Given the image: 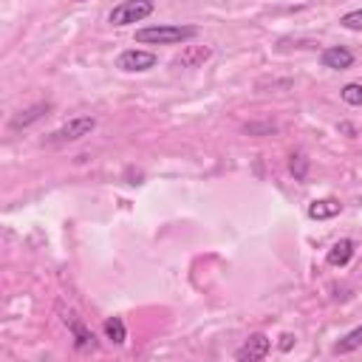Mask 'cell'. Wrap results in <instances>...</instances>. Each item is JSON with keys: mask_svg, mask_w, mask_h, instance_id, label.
Segmentation results:
<instances>
[{"mask_svg": "<svg viewBox=\"0 0 362 362\" xmlns=\"http://www.w3.org/2000/svg\"><path fill=\"white\" fill-rule=\"evenodd\" d=\"M48 111H51V105H48V102H37V105H32V108L20 111V113L12 119V130H20V127H29V125L40 122V119H43Z\"/></svg>", "mask_w": 362, "mask_h": 362, "instance_id": "cell-11", "label": "cell"}, {"mask_svg": "<svg viewBox=\"0 0 362 362\" xmlns=\"http://www.w3.org/2000/svg\"><path fill=\"white\" fill-rule=\"evenodd\" d=\"M246 133H274V125H246Z\"/></svg>", "mask_w": 362, "mask_h": 362, "instance_id": "cell-17", "label": "cell"}, {"mask_svg": "<svg viewBox=\"0 0 362 362\" xmlns=\"http://www.w3.org/2000/svg\"><path fill=\"white\" fill-rule=\"evenodd\" d=\"M288 170H292V176L298 179V181H303L306 179V173H309V159L306 156H292V162H288Z\"/></svg>", "mask_w": 362, "mask_h": 362, "instance_id": "cell-15", "label": "cell"}, {"mask_svg": "<svg viewBox=\"0 0 362 362\" xmlns=\"http://www.w3.org/2000/svg\"><path fill=\"white\" fill-rule=\"evenodd\" d=\"M340 130H342V133H348V136H356L354 125H348V122H340Z\"/></svg>", "mask_w": 362, "mask_h": 362, "instance_id": "cell-19", "label": "cell"}, {"mask_svg": "<svg viewBox=\"0 0 362 362\" xmlns=\"http://www.w3.org/2000/svg\"><path fill=\"white\" fill-rule=\"evenodd\" d=\"M340 23H342V29H348V32H362V9H354V12L342 15Z\"/></svg>", "mask_w": 362, "mask_h": 362, "instance_id": "cell-16", "label": "cell"}, {"mask_svg": "<svg viewBox=\"0 0 362 362\" xmlns=\"http://www.w3.org/2000/svg\"><path fill=\"white\" fill-rule=\"evenodd\" d=\"M156 9L153 0H122L119 6H113V12L108 15L111 26H130V23H141L144 18H151Z\"/></svg>", "mask_w": 362, "mask_h": 362, "instance_id": "cell-2", "label": "cell"}, {"mask_svg": "<svg viewBox=\"0 0 362 362\" xmlns=\"http://www.w3.org/2000/svg\"><path fill=\"white\" fill-rule=\"evenodd\" d=\"M340 212H342V204L337 198H320V201L309 204V218H314V221H328Z\"/></svg>", "mask_w": 362, "mask_h": 362, "instance_id": "cell-8", "label": "cell"}, {"mask_svg": "<svg viewBox=\"0 0 362 362\" xmlns=\"http://www.w3.org/2000/svg\"><path fill=\"white\" fill-rule=\"evenodd\" d=\"M209 57H212V48H209V46H187V48L173 60V65H176V68H201Z\"/></svg>", "mask_w": 362, "mask_h": 362, "instance_id": "cell-6", "label": "cell"}, {"mask_svg": "<svg viewBox=\"0 0 362 362\" xmlns=\"http://www.w3.org/2000/svg\"><path fill=\"white\" fill-rule=\"evenodd\" d=\"M62 320H65V326L71 328V334H74V340H77V348H94V334H91V331L83 326V320H80L74 312H68Z\"/></svg>", "mask_w": 362, "mask_h": 362, "instance_id": "cell-10", "label": "cell"}, {"mask_svg": "<svg viewBox=\"0 0 362 362\" xmlns=\"http://www.w3.org/2000/svg\"><path fill=\"white\" fill-rule=\"evenodd\" d=\"M354 252H356V244H354L351 238H342V241H337V244L328 249L326 260H328V266L340 269V266H345V263L354 258Z\"/></svg>", "mask_w": 362, "mask_h": 362, "instance_id": "cell-9", "label": "cell"}, {"mask_svg": "<svg viewBox=\"0 0 362 362\" xmlns=\"http://www.w3.org/2000/svg\"><path fill=\"white\" fill-rule=\"evenodd\" d=\"M159 62V57L153 51H141V48H127L119 54L116 65L122 71H127V74H139V71H151L153 65Z\"/></svg>", "mask_w": 362, "mask_h": 362, "instance_id": "cell-4", "label": "cell"}, {"mask_svg": "<svg viewBox=\"0 0 362 362\" xmlns=\"http://www.w3.org/2000/svg\"><path fill=\"white\" fill-rule=\"evenodd\" d=\"M102 328H105V337H108L113 345H125V342H127V328H125L122 317H108Z\"/></svg>", "mask_w": 362, "mask_h": 362, "instance_id": "cell-12", "label": "cell"}, {"mask_svg": "<svg viewBox=\"0 0 362 362\" xmlns=\"http://www.w3.org/2000/svg\"><path fill=\"white\" fill-rule=\"evenodd\" d=\"M340 97H342V102L345 105H362V85L359 83H348L342 91H340Z\"/></svg>", "mask_w": 362, "mask_h": 362, "instance_id": "cell-14", "label": "cell"}, {"mask_svg": "<svg viewBox=\"0 0 362 362\" xmlns=\"http://www.w3.org/2000/svg\"><path fill=\"white\" fill-rule=\"evenodd\" d=\"M292 345H295V337L292 334H283L280 337V351H292Z\"/></svg>", "mask_w": 362, "mask_h": 362, "instance_id": "cell-18", "label": "cell"}, {"mask_svg": "<svg viewBox=\"0 0 362 362\" xmlns=\"http://www.w3.org/2000/svg\"><path fill=\"white\" fill-rule=\"evenodd\" d=\"M97 127V119L94 116H74L68 119L62 127H57L51 136H48V144H65V141H77L83 136H91Z\"/></svg>", "mask_w": 362, "mask_h": 362, "instance_id": "cell-3", "label": "cell"}, {"mask_svg": "<svg viewBox=\"0 0 362 362\" xmlns=\"http://www.w3.org/2000/svg\"><path fill=\"white\" fill-rule=\"evenodd\" d=\"M77 4H83V0H77Z\"/></svg>", "mask_w": 362, "mask_h": 362, "instance_id": "cell-20", "label": "cell"}, {"mask_svg": "<svg viewBox=\"0 0 362 362\" xmlns=\"http://www.w3.org/2000/svg\"><path fill=\"white\" fill-rule=\"evenodd\" d=\"M359 345H362V326H359V328H354V331H348V334H345V337H342L331 351H334V354H351V351H356Z\"/></svg>", "mask_w": 362, "mask_h": 362, "instance_id": "cell-13", "label": "cell"}, {"mask_svg": "<svg viewBox=\"0 0 362 362\" xmlns=\"http://www.w3.org/2000/svg\"><path fill=\"white\" fill-rule=\"evenodd\" d=\"M198 37V26H148L136 32V43L141 46H176V43H187Z\"/></svg>", "mask_w": 362, "mask_h": 362, "instance_id": "cell-1", "label": "cell"}, {"mask_svg": "<svg viewBox=\"0 0 362 362\" xmlns=\"http://www.w3.org/2000/svg\"><path fill=\"white\" fill-rule=\"evenodd\" d=\"M269 348H272V340H269L266 334H252V337L235 351V359H238V362H258V359H266Z\"/></svg>", "mask_w": 362, "mask_h": 362, "instance_id": "cell-5", "label": "cell"}, {"mask_svg": "<svg viewBox=\"0 0 362 362\" xmlns=\"http://www.w3.org/2000/svg\"><path fill=\"white\" fill-rule=\"evenodd\" d=\"M320 62H323L326 68H331V71H345V68L354 65V54H351L348 48H342V46H331V48L323 51Z\"/></svg>", "mask_w": 362, "mask_h": 362, "instance_id": "cell-7", "label": "cell"}]
</instances>
